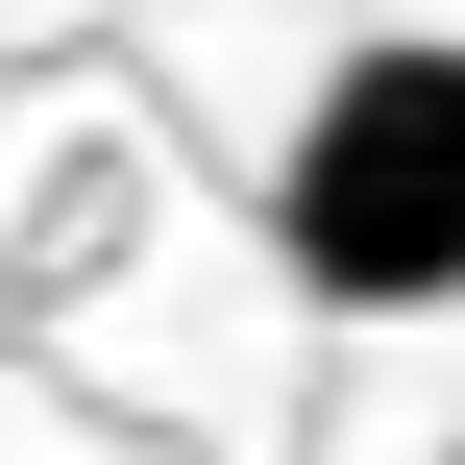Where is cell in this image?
<instances>
[{
    "label": "cell",
    "mask_w": 465,
    "mask_h": 465,
    "mask_svg": "<svg viewBox=\"0 0 465 465\" xmlns=\"http://www.w3.org/2000/svg\"><path fill=\"white\" fill-rule=\"evenodd\" d=\"M270 245H294L319 319H441L465 294V25H368V49L294 98Z\"/></svg>",
    "instance_id": "obj_1"
}]
</instances>
